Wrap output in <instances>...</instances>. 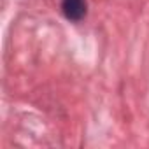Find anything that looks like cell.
<instances>
[{
	"label": "cell",
	"mask_w": 149,
	"mask_h": 149,
	"mask_svg": "<svg viewBox=\"0 0 149 149\" xmlns=\"http://www.w3.org/2000/svg\"><path fill=\"white\" fill-rule=\"evenodd\" d=\"M61 9L67 19L79 21L86 16V0H63Z\"/></svg>",
	"instance_id": "obj_1"
}]
</instances>
